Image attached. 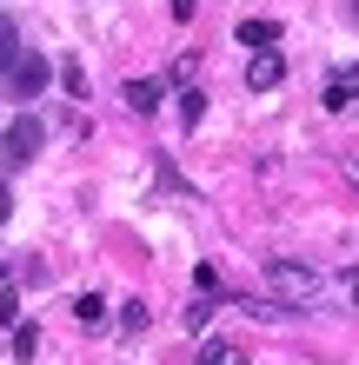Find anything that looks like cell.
<instances>
[{
    "mask_svg": "<svg viewBox=\"0 0 359 365\" xmlns=\"http://www.w3.org/2000/svg\"><path fill=\"white\" fill-rule=\"evenodd\" d=\"M40 140H47V126H40L34 113H20V120H7V133H0V153H7L14 166H27L40 153Z\"/></svg>",
    "mask_w": 359,
    "mask_h": 365,
    "instance_id": "obj_1",
    "label": "cell"
},
{
    "mask_svg": "<svg viewBox=\"0 0 359 365\" xmlns=\"http://www.w3.org/2000/svg\"><path fill=\"white\" fill-rule=\"evenodd\" d=\"M266 286H273V299H313L320 279H313L306 266H293V259H266Z\"/></svg>",
    "mask_w": 359,
    "mask_h": 365,
    "instance_id": "obj_2",
    "label": "cell"
},
{
    "mask_svg": "<svg viewBox=\"0 0 359 365\" xmlns=\"http://www.w3.org/2000/svg\"><path fill=\"white\" fill-rule=\"evenodd\" d=\"M7 73H14V93H20V100H40V87H47V73H54V67H47L40 53H20Z\"/></svg>",
    "mask_w": 359,
    "mask_h": 365,
    "instance_id": "obj_3",
    "label": "cell"
},
{
    "mask_svg": "<svg viewBox=\"0 0 359 365\" xmlns=\"http://www.w3.org/2000/svg\"><path fill=\"white\" fill-rule=\"evenodd\" d=\"M280 73H286V60L280 53H273V47H260V53H253V67H246V87H280Z\"/></svg>",
    "mask_w": 359,
    "mask_h": 365,
    "instance_id": "obj_4",
    "label": "cell"
},
{
    "mask_svg": "<svg viewBox=\"0 0 359 365\" xmlns=\"http://www.w3.org/2000/svg\"><path fill=\"white\" fill-rule=\"evenodd\" d=\"M280 40V20H240V47H273Z\"/></svg>",
    "mask_w": 359,
    "mask_h": 365,
    "instance_id": "obj_5",
    "label": "cell"
},
{
    "mask_svg": "<svg viewBox=\"0 0 359 365\" xmlns=\"http://www.w3.org/2000/svg\"><path fill=\"white\" fill-rule=\"evenodd\" d=\"M126 106H133V113H153L160 106V80H126Z\"/></svg>",
    "mask_w": 359,
    "mask_h": 365,
    "instance_id": "obj_6",
    "label": "cell"
},
{
    "mask_svg": "<svg viewBox=\"0 0 359 365\" xmlns=\"http://www.w3.org/2000/svg\"><path fill=\"white\" fill-rule=\"evenodd\" d=\"M14 60H20V27H14L7 14H0V73H7Z\"/></svg>",
    "mask_w": 359,
    "mask_h": 365,
    "instance_id": "obj_7",
    "label": "cell"
},
{
    "mask_svg": "<svg viewBox=\"0 0 359 365\" xmlns=\"http://www.w3.org/2000/svg\"><path fill=\"white\" fill-rule=\"evenodd\" d=\"M74 319H80V326L93 332V326H107V306H100V299L87 292V299H74Z\"/></svg>",
    "mask_w": 359,
    "mask_h": 365,
    "instance_id": "obj_8",
    "label": "cell"
},
{
    "mask_svg": "<svg viewBox=\"0 0 359 365\" xmlns=\"http://www.w3.org/2000/svg\"><path fill=\"white\" fill-rule=\"evenodd\" d=\"M180 120H186V126H200V120H206V93H200V87H186V93H180Z\"/></svg>",
    "mask_w": 359,
    "mask_h": 365,
    "instance_id": "obj_9",
    "label": "cell"
},
{
    "mask_svg": "<svg viewBox=\"0 0 359 365\" xmlns=\"http://www.w3.org/2000/svg\"><path fill=\"white\" fill-rule=\"evenodd\" d=\"M353 87H359V80H353ZM353 87H346V80H333V87H326V106H333V113H340V106H353Z\"/></svg>",
    "mask_w": 359,
    "mask_h": 365,
    "instance_id": "obj_10",
    "label": "cell"
},
{
    "mask_svg": "<svg viewBox=\"0 0 359 365\" xmlns=\"http://www.w3.org/2000/svg\"><path fill=\"white\" fill-rule=\"evenodd\" d=\"M120 326L126 332H146V306H140V299H133V306H120Z\"/></svg>",
    "mask_w": 359,
    "mask_h": 365,
    "instance_id": "obj_11",
    "label": "cell"
},
{
    "mask_svg": "<svg viewBox=\"0 0 359 365\" xmlns=\"http://www.w3.org/2000/svg\"><path fill=\"white\" fill-rule=\"evenodd\" d=\"M206 365H240V352L226 346V339H213V346H206Z\"/></svg>",
    "mask_w": 359,
    "mask_h": 365,
    "instance_id": "obj_12",
    "label": "cell"
},
{
    "mask_svg": "<svg viewBox=\"0 0 359 365\" xmlns=\"http://www.w3.org/2000/svg\"><path fill=\"white\" fill-rule=\"evenodd\" d=\"M34 346H40V332H34V326H20V332H14V352H20V359H34Z\"/></svg>",
    "mask_w": 359,
    "mask_h": 365,
    "instance_id": "obj_13",
    "label": "cell"
},
{
    "mask_svg": "<svg viewBox=\"0 0 359 365\" xmlns=\"http://www.w3.org/2000/svg\"><path fill=\"white\" fill-rule=\"evenodd\" d=\"M7 212H14V192H7V180H0V220H7Z\"/></svg>",
    "mask_w": 359,
    "mask_h": 365,
    "instance_id": "obj_14",
    "label": "cell"
},
{
    "mask_svg": "<svg viewBox=\"0 0 359 365\" xmlns=\"http://www.w3.org/2000/svg\"><path fill=\"white\" fill-rule=\"evenodd\" d=\"M173 20H193V0H173Z\"/></svg>",
    "mask_w": 359,
    "mask_h": 365,
    "instance_id": "obj_15",
    "label": "cell"
},
{
    "mask_svg": "<svg viewBox=\"0 0 359 365\" xmlns=\"http://www.w3.org/2000/svg\"><path fill=\"white\" fill-rule=\"evenodd\" d=\"M346 292H353V306H359V266H353V272H346Z\"/></svg>",
    "mask_w": 359,
    "mask_h": 365,
    "instance_id": "obj_16",
    "label": "cell"
},
{
    "mask_svg": "<svg viewBox=\"0 0 359 365\" xmlns=\"http://www.w3.org/2000/svg\"><path fill=\"white\" fill-rule=\"evenodd\" d=\"M346 14H353V27H359V0H346Z\"/></svg>",
    "mask_w": 359,
    "mask_h": 365,
    "instance_id": "obj_17",
    "label": "cell"
}]
</instances>
